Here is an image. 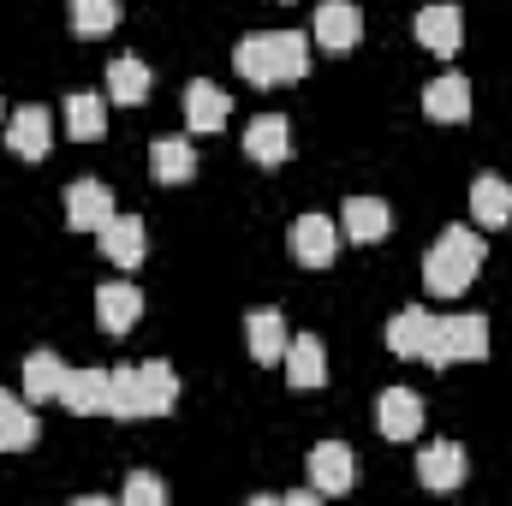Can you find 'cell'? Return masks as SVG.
Here are the masks:
<instances>
[{"label":"cell","mask_w":512,"mask_h":506,"mask_svg":"<svg viewBox=\"0 0 512 506\" xmlns=\"http://www.w3.org/2000/svg\"><path fill=\"white\" fill-rule=\"evenodd\" d=\"M48 143H54V114L48 108H18L12 120H6V149L18 155V161H42L48 155Z\"/></svg>","instance_id":"11"},{"label":"cell","mask_w":512,"mask_h":506,"mask_svg":"<svg viewBox=\"0 0 512 506\" xmlns=\"http://www.w3.org/2000/svg\"><path fill=\"white\" fill-rule=\"evenodd\" d=\"M102 131H108V108H102V96H66V137L96 143Z\"/></svg>","instance_id":"29"},{"label":"cell","mask_w":512,"mask_h":506,"mask_svg":"<svg viewBox=\"0 0 512 506\" xmlns=\"http://www.w3.org/2000/svg\"><path fill=\"white\" fill-rule=\"evenodd\" d=\"M108 96H114L120 108H137V102H149V66H143L137 54H120V60L108 66Z\"/></svg>","instance_id":"26"},{"label":"cell","mask_w":512,"mask_h":506,"mask_svg":"<svg viewBox=\"0 0 512 506\" xmlns=\"http://www.w3.org/2000/svg\"><path fill=\"white\" fill-rule=\"evenodd\" d=\"M114 221V191L102 179H78L66 185V227L72 233H102Z\"/></svg>","instance_id":"6"},{"label":"cell","mask_w":512,"mask_h":506,"mask_svg":"<svg viewBox=\"0 0 512 506\" xmlns=\"http://www.w3.org/2000/svg\"><path fill=\"white\" fill-rule=\"evenodd\" d=\"M429 340H435V316H429L423 304H405V310L387 322V352H399V358H423Z\"/></svg>","instance_id":"19"},{"label":"cell","mask_w":512,"mask_h":506,"mask_svg":"<svg viewBox=\"0 0 512 506\" xmlns=\"http://www.w3.org/2000/svg\"><path fill=\"white\" fill-rule=\"evenodd\" d=\"M108 399H114V376L108 370H66L60 381V405L78 411V417H108Z\"/></svg>","instance_id":"8"},{"label":"cell","mask_w":512,"mask_h":506,"mask_svg":"<svg viewBox=\"0 0 512 506\" xmlns=\"http://www.w3.org/2000/svg\"><path fill=\"white\" fill-rule=\"evenodd\" d=\"M310 30H316V42H322V48L346 54V48H358V42H364V12H358L352 0H322Z\"/></svg>","instance_id":"9"},{"label":"cell","mask_w":512,"mask_h":506,"mask_svg":"<svg viewBox=\"0 0 512 506\" xmlns=\"http://www.w3.org/2000/svg\"><path fill=\"white\" fill-rule=\"evenodd\" d=\"M286 245H292V256H298L304 268H328L334 251H340V227H334L328 215H298L292 233H286Z\"/></svg>","instance_id":"7"},{"label":"cell","mask_w":512,"mask_h":506,"mask_svg":"<svg viewBox=\"0 0 512 506\" xmlns=\"http://www.w3.org/2000/svg\"><path fill=\"white\" fill-rule=\"evenodd\" d=\"M477 268H483V239L471 233V227H447L429 256H423V286L435 292V298H459L471 280H477Z\"/></svg>","instance_id":"3"},{"label":"cell","mask_w":512,"mask_h":506,"mask_svg":"<svg viewBox=\"0 0 512 506\" xmlns=\"http://www.w3.org/2000/svg\"><path fill=\"white\" fill-rule=\"evenodd\" d=\"M471 221H477V227H489V233L512 227V185H507V179L483 173V179L471 185Z\"/></svg>","instance_id":"22"},{"label":"cell","mask_w":512,"mask_h":506,"mask_svg":"<svg viewBox=\"0 0 512 506\" xmlns=\"http://www.w3.org/2000/svg\"><path fill=\"white\" fill-rule=\"evenodd\" d=\"M423 114H429L435 126H465V120H471V78H459V72L429 78V90H423Z\"/></svg>","instance_id":"10"},{"label":"cell","mask_w":512,"mask_h":506,"mask_svg":"<svg viewBox=\"0 0 512 506\" xmlns=\"http://www.w3.org/2000/svg\"><path fill=\"white\" fill-rule=\"evenodd\" d=\"M72 30H78L84 42L114 36V30H120V0H72Z\"/></svg>","instance_id":"28"},{"label":"cell","mask_w":512,"mask_h":506,"mask_svg":"<svg viewBox=\"0 0 512 506\" xmlns=\"http://www.w3.org/2000/svg\"><path fill=\"white\" fill-rule=\"evenodd\" d=\"M245 155H251L256 167H280L292 155V126L280 114H256L251 126H245Z\"/></svg>","instance_id":"17"},{"label":"cell","mask_w":512,"mask_h":506,"mask_svg":"<svg viewBox=\"0 0 512 506\" xmlns=\"http://www.w3.org/2000/svg\"><path fill=\"white\" fill-rule=\"evenodd\" d=\"M96 245H102V256H108L114 268H137L143 251H149V233H143V221H137V215H114V221L96 233Z\"/></svg>","instance_id":"18"},{"label":"cell","mask_w":512,"mask_h":506,"mask_svg":"<svg viewBox=\"0 0 512 506\" xmlns=\"http://www.w3.org/2000/svg\"><path fill=\"white\" fill-rule=\"evenodd\" d=\"M310 483L322 495H352L358 489V453L346 441H316L310 447Z\"/></svg>","instance_id":"5"},{"label":"cell","mask_w":512,"mask_h":506,"mask_svg":"<svg viewBox=\"0 0 512 506\" xmlns=\"http://www.w3.org/2000/svg\"><path fill=\"white\" fill-rule=\"evenodd\" d=\"M36 435H42V423H36L30 399L0 387V453H24V447H36Z\"/></svg>","instance_id":"21"},{"label":"cell","mask_w":512,"mask_h":506,"mask_svg":"<svg viewBox=\"0 0 512 506\" xmlns=\"http://www.w3.org/2000/svg\"><path fill=\"white\" fill-rule=\"evenodd\" d=\"M245 340H251V358L256 364H280L286 358V322H280V310H251L245 316Z\"/></svg>","instance_id":"25"},{"label":"cell","mask_w":512,"mask_h":506,"mask_svg":"<svg viewBox=\"0 0 512 506\" xmlns=\"http://www.w3.org/2000/svg\"><path fill=\"white\" fill-rule=\"evenodd\" d=\"M387 227H393V215H387L382 197H346L340 233H346L352 245H376V239H387Z\"/></svg>","instance_id":"20"},{"label":"cell","mask_w":512,"mask_h":506,"mask_svg":"<svg viewBox=\"0 0 512 506\" xmlns=\"http://www.w3.org/2000/svg\"><path fill=\"white\" fill-rule=\"evenodd\" d=\"M60 381H66V364L54 352H30L24 358V399L42 405V399H60Z\"/></svg>","instance_id":"27"},{"label":"cell","mask_w":512,"mask_h":506,"mask_svg":"<svg viewBox=\"0 0 512 506\" xmlns=\"http://www.w3.org/2000/svg\"><path fill=\"white\" fill-rule=\"evenodd\" d=\"M137 316H143V292L131 286V280H108L102 292H96V322H102V334H131L137 328Z\"/></svg>","instance_id":"15"},{"label":"cell","mask_w":512,"mask_h":506,"mask_svg":"<svg viewBox=\"0 0 512 506\" xmlns=\"http://www.w3.org/2000/svg\"><path fill=\"white\" fill-rule=\"evenodd\" d=\"M191 173H197V155H191L185 137H155L149 143V179L155 185H185Z\"/></svg>","instance_id":"23"},{"label":"cell","mask_w":512,"mask_h":506,"mask_svg":"<svg viewBox=\"0 0 512 506\" xmlns=\"http://www.w3.org/2000/svg\"><path fill=\"white\" fill-rule=\"evenodd\" d=\"M173 405H179V376H173V364L149 358V364L114 370V399H108V417H167Z\"/></svg>","instance_id":"2"},{"label":"cell","mask_w":512,"mask_h":506,"mask_svg":"<svg viewBox=\"0 0 512 506\" xmlns=\"http://www.w3.org/2000/svg\"><path fill=\"white\" fill-rule=\"evenodd\" d=\"M465 447L459 441H429L423 447V459H417V483L423 489H435V495H447V489H459L465 483Z\"/></svg>","instance_id":"13"},{"label":"cell","mask_w":512,"mask_h":506,"mask_svg":"<svg viewBox=\"0 0 512 506\" xmlns=\"http://www.w3.org/2000/svg\"><path fill=\"white\" fill-rule=\"evenodd\" d=\"M286 381H292L298 393L328 381V352H322V340H316V334H298V340H286Z\"/></svg>","instance_id":"24"},{"label":"cell","mask_w":512,"mask_h":506,"mask_svg":"<svg viewBox=\"0 0 512 506\" xmlns=\"http://www.w3.org/2000/svg\"><path fill=\"white\" fill-rule=\"evenodd\" d=\"M126 506H167V483L149 477V471H131L126 477Z\"/></svg>","instance_id":"30"},{"label":"cell","mask_w":512,"mask_h":506,"mask_svg":"<svg viewBox=\"0 0 512 506\" xmlns=\"http://www.w3.org/2000/svg\"><path fill=\"white\" fill-rule=\"evenodd\" d=\"M322 501V489H316V483H310V489H286V495H280V506H316Z\"/></svg>","instance_id":"31"},{"label":"cell","mask_w":512,"mask_h":506,"mask_svg":"<svg viewBox=\"0 0 512 506\" xmlns=\"http://www.w3.org/2000/svg\"><path fill=\"white\" fill-rule=\"evenodd\" d=\"M489 352V316L465 310V316H435V340L423 352L429 370H447V364H477Z\"/></svg>","instance_id":"4"},{"label":"cell","mask_w":512,"mask_h":506,"mask_svg":"<svg viewBox=\"0 0 512 506\" xmlns=\"http://www.w3.org/2000/svg\"><path fill=\"white\" fill-rule=\"evenodd\" d=\"M227 114H233V96L227 90H215L209 78H191L185 84V126L197 131V137H215V131L227 126Z\"/></svg>","instance_id":"12"},{"label":"cell","mask_w":512,"mask_h":506,"mask_svg":"<svg viewBox=\"0 0 512 506\" xmlns=\"http://www.w3.org/2000/svg\"><path fill=\"white\" fill-rule=\"evenodd\" d=\"M417 42L429 48V54H459V42H465V12L447 0V6H423L417 12Z\"/></svg>","instance_id":"16"},{"label":"cell","mask_w":512,"mask_h":506,"mask_svg":"<svg viewBox=\"0 0 512 506\" xmlns=\"http://www.w3.org/2000/svg\"><path fill=\"white\" fill-rule=\"evenodd\" d=\"M233 66L239 78L256 90H280V84H298L310 78V36L304 30H268V36H245L233 48Z\"/></svg>","instance_id":"1"},{"label":"cell","mask_w":512,"mask_h":506,"mask_svg":"<svg viewBox=\"0 0 512 506\" xmlns=\"http://www.w3.org/2000/svg\"><path fill=\"white\" fill-rule=\"evenodd\" d=\"M376 429H382L387 441H417V429H423V399H417L411 387H387L382 399H376Z\"/></svg>","instance_id":"14"}]
</instances>
